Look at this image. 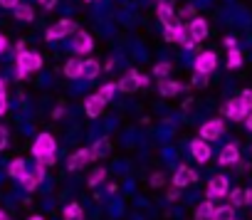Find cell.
<instances>
[{
    "label": "cell",
    "mask_w": 252,
    "mask_h": 220,
    "mask_svg": "<svg viewBox=\"0 0 252 220\" xmlns=\"http://www.w3.org/2000/svg\"><path fill=\"white\" fill-rule=\"evenodd\" d=\"M104 178H106V168H104V166H96V168L92 171V176L87 178V186H89V188H96L99 183H104Z\"/></svg>",
    "instance_id": "cell-29"
},
{
    "label": "cell",
    "mask_w": 252,
    "mask_h": 220,
    "mask_svg": "<svg viewBox=\"0 0 252 220\" xmlns=\"http://www.w3.org/2000/svg\"><path fill=\"white\" fill-rule=\"evenodd\" d=\"M8 136H10V134H8V129H5L3 124H0V151H3V149L8 146Z\"/></svg>",
    "instance_id": "cell-36"
},
{
    "label": "cell",
    "mask_w": 252,
    "mask_h": 220,
    "mask_svg": "<svg viewBox=\"0 0 252 220\" xmlns=\"http://www.w3.org/2000/svg\"><path fill=\"white\" fill-rule=\"evenodd\" d=\"M42 67V55L40 52H32V50H23L15 55V72H18V79H28V74L37 72Z\"/></svg>",
    "instance_id": "cell-2"
},
{
    "label": "cell",
    "mask_w": 252,
    "mask_h": 220,
    "mask_svg": "<svg viewBox=\"0 0 252 220\" xmlns=\"http://www.w3.org/2000/svg\"><path fill=\"white\" fill-rule=\"evenodd\" d=\"M8 96V89H5V82L0 79V99H5Z\"/></svg>",
    "instance_id": "cell-48"
},
{
    "label": "cell",
    "mask_w": 252,
    "mask_h": 220,
    "mask_svg": "<svg viewBox=\"0 0 252 220\" xmlns=\"http://www.w3.org/2000/svg\"><path fill=\"white\" fill-rule=\"evenodd\" d=\"M163 183H166V176H163L161 171H156V173L151 176V186H154V188H161Z\"/></svg>",
    "instance_id": "cell-34"
},
{
    "label": "cell",
    "mask_w": 252,
    "mask_h": 220,
    "mask_svg": "<svg viewBox=\"0 0 252 220\" xmlns=\"http://www.w3.org/2000/svg\"><path fill=\"white\" fill-rule=\"evenodd\" d=\"M45 178H47V166L35 163V168H32V171H28V176H25V178H20L18 183L23 186V190L32 193V190H37V188L42 186V181H45Z\"/></svg>",
    "instance_id": "cell-4"
},
{
    "label": "cell",
    "mask_w": 252,
    "mask_h": 220,
    "mask_svg": "<svg viewBox=\"0 0 252 220\" xmlns=\"http://www.w3.org/2000/svg\"><path fill=\"white\" fill-rule=\"evenodd\" d=\"M195 181H198V173H195L190 166H178L176 173H173V178H171V183H173L176 188H186V186H190V183H195Z\"/></svg>",
    "instance_id": "cell-10"
},
{
    "label": "cell",
    "mask_w": 252,
    "mask_h": 220,
    "mask_svg": "<svg viewBox=\"0 0 252 220\" xmlns=\"http://www.w3.org/2000/svg\"><path fill=\"white\" fill-rule=\"evenodd\" d=\"M225 47H227V50L237 47V40H235V37H225Z\"/></svg>",
    "instance_id": "cell-45"
},
{
    "label": "cell",
    "mask_w": 252,
    "mask_h": 220,
    "mask_svg": "<svg viewBox=\"0 0 252 220\" xmlns=\"http://www.w3.org/2000/svg\"><path fill=\"white\" fill-rule=\"evenodd\" d=\"M62 215H64V220H82V218H84V208L74 200V203H67V205H64Z\"/></svg>",
    "instance_id": "cell-26"
},
{
    "label": "cell",
    "mask_w": 252,
    "mask_h": 220,
    "mask_svg": "<svg viewBox=\"0 0 252 220\" xmlns=\"http://www.w3.org/2000/svg\"><path fill=\"white\" fill-rule=\"evenodd\" d=\"M156 15H158V20H161V25H163V28H168V25H176V23H178L176 10H173V5L168 3V0H158V5H156Z\"/></svg>",
    "instance_id": "cell-14"
},
{
    "label": "cell",
    "mask_w": 252,
    "mask_h": 220,
    "mask_svg": "<svg viewBox=\"0 0 252 220\" xmlns=\"http://www.w3.org/2000/svg\"><path fill=\"white\" fill-rule=\"evenodd\" d=\"M8 106H10V104H8V96H5V99H0V117L8 114Z\"/></svg>",
    "instance_id": "cell-44"
},
{
    "label": "cell",
    "mask_w": 252,
    "mask_h": 220,
    "mask_svg": "<svg viewBox=\"0 0 252 220\" xmlns=\"http://www.w3.org/2000/svg\"><path fill=\"white\" fill-rule=\"evenodd\" d=\"M230 190V181L225 176H213L210 183H208V190H205V198L213 200V198H225Z\"/></svg>",
    "instance_id": "cell-8"
},
{
    "label": "cell",
    "mask_w": 252,
    "mask_h": 220,
    "mask_svg": "<svg viewBox=\"0 0 252 220\" xmlns=\"http://www.w3.org/2000/svg\"><path fill=\"white\" fill-rule=\"evenodd\" d=\"M8 176L10 178H15V181H20V178H25L28 176V161L25 158H13L10 161V166H8Z\"/></svg>",
    "instance_id": "cell-22"
},
{
    "label": "cell",
    "mask_w": 252,
    "mask_h": 220,
    "mask_svg": "<svg viewBox=\"0 0 252 220\" xmlns=\"http://www.w3.org/2000/svg\"><path fill=\"white\" fill-rule=\"evenodd\" d=\"M62 72H64V77H67V79H82V60H77V57L67 60Z\"/></svg>",
    "instance_id": "cell-23"
},
{
    "label": "cell",
    "mask_w": 252,
    "mask_h": 220,
    "mask_svg": "<svg viewBox=\"0 0 252 220\" xmlns=\"http://www.w3.org/2000/svg\"><path fill=\"white\" fill-rule=\"evenodd\" d=\"M176 18H183V20H186V18H190V20H193V18H195V8H193V5H186V8H183V10L176 15Z\"/></svg>",
    "instance_id": "cell-35"
},
{
    "label": "cell",
    "mask_w": 252,
    "mask_h": 220,
    "mask_svg": "<svg viewBox=\"0 0 252 220\" xmlns=\"http://www.w3.org/2000/svg\"><path fill=\"white\" fill-rule=\"evenodd\" d=\"M213 210H215V205H213V200H203L198 208H195V220H210V215H213Z\"/></svg>",
    "instance_id": "cell-27"
},
{
    "label": "cell",
    "mask_w": 252,
    "mask_h": 220,
    "mask_svg": "<svg viewBox=\"0 0 252 220\" xmlns=\"http://www.w3.org/2000/svg\"><path fill=\"white\" fill-rule=\"evenodd\" d=\"M171 72H173V64L171 62H156L154 64V77L156 79H168Z\"/></svg>",
    "instance_id": "cell-28"
},
{
    "label": "cell",
    "mask_w": 252,
    "mask_h": 220,
    "mask_svg": "<svg viewBox=\"0 0 252 220\" xmlns=\"http://www.w3.org/2000/svg\"><path fill=\"white\" fill-rule=\"evenodd\" d=\"M99 74H101L99 60H82V79L92 82V79H96Z\"/></svg>",
    "instance_id": "cell-20"
},
{
    "label": "cell",
    "mask_w": 252,
    "mask_h": 220,
    "mask_svg": "<svg viewBox=\"0 0 252 220\" xmlns=\"http://www.w3.org/2000/svg\"><path fill=\"white\" fill-rule=\"evenodd\" d=\"M13 15H15V20H20V23H32V20H35V8H32L30 3H18V5L13 8Z\"/></svg>",
    "instance_id": "cell-21"
},
{
    "label": "cell",
    "mask_w": 252,
    "mask_h": 220,
    "mask_svg": "<svg viewBox=\"0 0 252 220\" xmlns=\"http://www.w3.org/2000/svg\"><path fill=\"white\" fill-rule=\"evenodd\" d=\"M225 134V122L222 119H208L203 126H200V139L203 141H218L220 136Z\"/></svg>",
    "instance_id": "cell-6"
},
{
    "label": "cell",
    "mask_w": 252,
    "mask_h": 220,
    "mask_svg": "<svg viewBox=\"0 0 252 220\" xmlns=\"http://www.w3.org/2000/svg\"><path fill=\"white\" fill-rule=\"evenodd\" d=\"M64 117V106H57V109H52V119L57 122V119H62Z\"/></svg>",
    "instance_id": "cell-43"
},
{
    "label": "cell",
    "mask_w": 252,
    "mask_h": 220,
    "mask_svg": "<svg viewBox=\"0 0 252 220\" xmlns=\"http://www.w3.org/2000/svg\"><path fill=\"white\" fill-rule=\"evenodd\" d=\"M166 198H168V200H171V203H176V200H178V198H181V188H176V186H173V188H171V190H168V193H166Z\"/></svg>",
    "instance_id": "cell-37"
},
{
    "label": "cell",
    "mask_w": 252,
    "mask_h": 220,
    "mask_svg": "<svg viewBox=\"0 0 252 220\" xmlns=\"http://www.w3.org/2000/svg\"><path fill=\"white\" fill-rule=\"evenodd\" d=\"M37 3H40L45 10H55V8H57V0H37Z\"/></svg>",
    "instance_id": "cell-41"
},
{
    "label": "cell",
    "mask_w": 252,
    "mask_h": 220,
    "mask_svg": "<svg viewBox=\"0 0 252 220\" xmlns=\"http://www.w3.org/2000/svg\"><path fill=\"white\" fill-rule=\"evenodd\" d=\"M0 220H10V218H8V213H5V210H0Z\"/></svg>",
    "instance_id": "cell-51"
},
{
    "label": "cell",
    "mask_w": 252,
    "mask_h": 220,
    "mask_svg": "<svg viewBox=\"0 0 252 220\" xmlns=\"http://www.w3.org/2000/svg\"><path fill=\"white\" fill-rule=\"evenodd\" d=\"M186 28H188V37H190L193 42H198V45H200V42L208 37V32H210L208 20H205V18H198V15H195V18H193Z\"/></svg>",
    "instance_id": "cell-7"
},
{
    "label": "cell",
    "mask_w": 252,
    "mask_h": 220,
    "mask_svg": "<svg viewBox=\"0 0 252 220\" xmlns=\"http://www.w3.org/2000/svg\"><path fill=\"white\" fill-rule=\"evenodd\" d=\"M30 151H32V156H35L37 163L52 166L57 161V139L50 131H42V134H37V139H35V144H32Z\"/></svg>",
    "instance_id": "cell-1"
},
{
    "label": "cell",
    "mask_w": 252,
    "mask_h": 220,
    "mask_svg": "<svg viewBox=\"0 0 252 220\" xmlns=\"http://www.w3.org/2000/svg\"><path fill=\"white\" fill-rule=\"evenodd\" d=\"M218 161H220V166H235V163L240 161V146H237V144H227V146H222Z\"/></svg>",
    "instance_id": "cell-18"
},
{
    "label": "cell",
    "mask_w": 252,
    "mask_h": 220,
    "mask_svg": "<svg viewBox=\"0 0 252 220\" xmlns=\"http://www.w3.org/2000/svg\"><path fill=\"white\" fill-rule=\"evenodd\" d=\"M230 220H235V218H230Z\"/></svg>",
    "instance_id": "cell-54"
},
{
    "label": "cell",
    "mask_w": 252,
    "mask_h": 220,
    "mask_svg": "<svg viewBox=\"0 0 252 220\" xmlns=\"http://www.w3.org/2000/svg\"><path fill=\"white\" fill-rule=\"evenodd\" d=\"M92 161V151L89 149H77L69 158H67V171H79Z\"/></svg>",
    "instance_id": "cell-17"
},
{
    "label": "cell",
    "mask_w": 252,
    "mask_h": 220,
    "mask_svg": "<svg viewBox=\"0 0 252 220\" xmlns=\"http://www.w3.org/2000/svg\"><path fill=\"white\" fill-rule=\"evenodd\" d=\"M139 74L141 72H136V69H129L119 82H116V89L119 92H124V94H134L136 89H139Z\"/></svg>",
    "instance_id": "cell-13"
},
{
    "label": "cell",
    "mask_w": 252,
    "mask_h": 220,
    "mask_svg": "<svg viewBox=\"0 0 252 220\" xmlns=\"http://www.w3.org/2000/svg\"><path fill=\"white\" fill-rule=\"evenodd\" d=\"M245 205H252V188L245 190Z\"/></svg>",
    "instance_id": "cell-46"
},
{
    "label": "cell",
    "mask_w": 252,
    "mask_h": 220,
    "mask_svg": "<svg viewBox=\"0 0 252 220\" xmlns=\"http://www.w3.org/2000/svg\"><path fill=\"white\" fill-rule=\"evenodd\" d=\"M8 47H10V40H8L3 32H0V55H3V52H8Z\"/></svg>",
    "instance_id": "cell-40"
},
{
    "label": "cell",
    "mask_w": 252,
    "mask_h": 220,
    "mask_svg": "<svg viewBox=\"0 0 252 220\" xmlns=\"http://www.w3.org/2000/svg\"><path fill=\"white\" fill-rule=\"evenodd\" d=\"M23 50H25V40H18V45H15V55L23 52Z\"/></svg>",
    "instance_id": "cell-49"
},
{
    "label": "cell",
    "mask_w": 252,
    "mask_h": 220,
    "mask_svg": "<svg viewBox=\"0 0 252 220\" xmlns=\"http://www.w3.org/2000/svg\"><path fill=\"white\" fill-rule=\"evenodd\" d=\"M28 220H45V218H42V215H30Z\"/></svg>",
    "instance_id": "cell-52"
},
{
    "label": "cell",
    "mask_w": 252,
    "mask_h": 220,
    "mask_svg": "<svg viewBox=\"0 0 252 220\" xmlns=\"http://www.w3.org/2000/svg\"><path fill=\"white\" fill-rule=\"evenodd\" d=\"M89 151H92V161H94V158H104V156L111 154V144H109V139H96Z\"/></svg>",
    "instance_id": "cell-24"
},
{
    "label": "cell",
    "mask_w": 252,
    "mask_h": 220,
    "mask_svg": "<svg viewBox=\"0 0 252 220\" xmlns=\"http://www.w3.org/2000/svg\"><path fill=\"white\" fill-rule=\"evenodd\" d=\"M186 92V84H181L178 79H158V94L161 96H166V99H171V96H178V94H183Z\"/></svg>",
    "instance_id": "cell-12"
},
{
    "label": "cell",
    "mask_w": 252,
    "mask_h": 220,
    "mask_svg": "<svg viewBox=\"0 0 252 220\" xmlns=\"http://www.w3.org/2000/svg\"><path fill=\"white\" fill-rule=\"evenodd\" d=\"M230 218H235V208L230 203L222 205V208H215L213 215H210V220H230Z\"/></svg>",
    "instance_id": "cell-30"
},
{
    "label": "cell",
    "mask_w": 252,
    "mask_h": 220,
    "mask_svg": "<svg viewBox=\"0 0 252 220\" xmlns=\"http://www.w3.org/2000/svg\"><path fill=\"white\" fill-rule=\"evenodd\" d=\"M104 101L96 96V94H92V96H87V101H84V112H87V117L89 119H99L101 114H104Z\"/></svg>",
    "instance_id": "cell-19"
},
{
    "label": "cell",
    "mask_w": 252,
    "mask_h": 220,
    "mask_svg": "<svg viewBox=\"0 0 252 220\" xmlns=\"http://www.w3.org/2000/svg\"><path fill=\"white\" fill-rule=\"evenodd\" d=\"M240 101H242V106H245V112L250 114V112H252V89H242Z\"/></svg>",
    "instance_id": "cell-33"
},
{
    "label": "cell",
    "mask_w": 252,
    "mask_h": 220,
    "mask_svg": "<svg viewBox=\"0 0 252 220\" xmlns=\"http://www.w3.org/2000/svg\"><path fill=\"white\" fill-rule=\"evenodd\" d=\"M116 188H119L116 183H109V186H106V190H109V193H116Z\"/></svg>",
    "instance_id": "cell-50"
},
{
    "label": "cell",
    "mask_w": 252,
    "mask_h": 220,
    "mask_svg": "<svg viewBox=\"0 0 252 220\" xmlns=\"http://www.w3.org/2000/svg\"><path fill=\"white\" fill-rule=\"evenodd\" d=\"M18 3H23V0H0V8H5V10H13Z\"/></svg>",
    "instance_id": "cell-38"
},
{
    "label": "cell",
    "mask_w": 252,
    "mask_h": 220,
    "mask_svg": "<svg viewBox=\"0 0 252 220\" xmlns=\"http://www.w3.org/2000/svg\"><path fill=\"white\" fill-rule=\"evenodd\" d=\"M242 122H245V126H247V131H252V112H250V114H247V117H245Z\"/></svg>",
    "instance_id": "cell-47"
},
{
    "label": "cell",
    "mask_w": 252,
    "mask_h": 220,
    "mask_svg": "<svg viewBox=\"0 0 252 220\" xmlns=\"http://www.w3.org/2000/svg\"><path fill=\"white\" fill-rule=\"evenodd\" d=\"M227 69H237V67H242V52L237 50V47H232V50H227Z\"/></svg>",
    "instance_id": "cell-31"
},
{
    "label": "cell",
    "mask_w": 252,
    "mask_h": 220,
    "mask_svg": "<svg viewBox=\"0 0 252 220\" xmlns=\"http://www.w3.org/2000/svg\"><path fill=\"white\" fill-rule=\"evenodd\" d=\"M72 37H74V40H72L74 55H89V52L94 50V40H92V35H89L87 30H77Z\"/></svg>",
    "instance_id": "cell-9"
},
{
    "label": "cell",
    "mask_w": 252,
    "mask_h": 220,
    "mask_svg": "<svg viewBox=\"0 0 252 220\" xmlns=\"http://www.w3.org/2000/svg\"><path fill=\"white\" fill-rule=\"evenodd\" d=\"M195 74H213L215 69H218V55L213 52V50H205V52H200L198 57H195Z\"/></svg>",
    "instance_id": "cell-5"
},
{
    "label": "cell",
    "mask_w": 252,
    "mask_h": 220,
    "mask_svg": "<svg viewBox=\"0 0 252 220\" xmlns=\"http://www.w3.org/2000/svg\"><path fill=\"white\" fill-rule=\"evenodd\" d=\"M190 154H193V158H195L198 163H208L210 156H213L210 144L203 141V139H193V141H190Z\"/></svg>",
    "instance_id": "cell-15"
},
{
    "label": "cell",
    "mask_w": 252,
    "mask_h": 220,
    "mask_svg": "<svg viewBox=\"0 0 252 220\" xmlns=\"http://www.w3.org/2000/svg\"><path fill=\"white\" fill-rule=\"evenodd\" d=\"M116 92H119V89H116V82H106V84H101V87L96 89V96H99L104 104H109V101L116 96Z\"/></svg>",
    "instance_id": "cell-25"
},
{
    "label": "cell",
    "mask_w": 252,
    "mask_h": 220,
    "mask_svg": "<svg viewBox=\"0 0 252 220\" xmlns=\"http://www.w3.org/2000/svg\"><path fill=\"white\" fill-rule=\"evenodd\" d=\"M163 40H166V42H178V45H183V42L188 40V28L178 20L176 25L163 28Z\"/></svg>",
    "instance_id": "cell-11"
},
{
    "label": "cell",
    "mask_w": 252,
    "mask_h": 220,
    "mask_svg": "<svg viewBox=\"0 0 252 220\" xmlns=\"http://www.w3.org/2000/svg\"><path fill=\"white\" fill-rule=\"evenodd\" d=\"M151 84V77L149 74H139V89H144V87H149Z\"/></svg>",
    "instance_id": "cell-42"
},
{
    "label": "cell",
    "mask_w": 252,
    "mask_h": 220,
    "mask_svg": "<svg viewBox=\"0 0 252 220\" xmlns=\"http://www.w3.org/2000/svg\"><path fill=\"white\" fill-rule=\"evenodd\" d=\"M84 3H96V0H84Z\"/></svg>",
    "instance_id": "cell-53"
},
{
    "label": "cell",
    "mask_w": 252,
    "mask_h": 220,
    "mask_svg": "<svg viewBox=\"0 0 252 220\" xmlns=\"http://www.w3.org/2000/svg\"><path fill=\"white\" fill-rule=\"evenodd\" d=\"M227 200H230L232 208L245 205V190H242V188H232V190H227Z\"/></svg>",
    "instance_id": "cell-32"
},
{
    "label": "cell",
    "mask_w": 252,
    "mask_h": 220,
    "mask_svg": "<svg viewBox=\"0 0 252 220\" xmlns=\"http://www.w3.org/2000/svg\"><path fill=\"white\" fill-rule=\"evenodd\" d=\"M79 30V25H77V20H69V18H62V20H57V23H52L50 28H47V32H45V40L47 42H57V40H64V37H72L74 32Z\"/></svg>",
    "instance_id": "cell-3"
},
{
    "label": "cell",
    "mask_w": 252,
    "mask_h": 220,
    "mask_svg": "<svg viewBox=\"0 0 252 220\" xmlns=\"http://www.w3.org/2000/svg\"><path fill=\"white\" fill-rule=\"evenodd\" d=\"M222 114H225L227 119H232V122H242V119L247 117V112H245V106H242L240 96L230 99V101H227V104L222 106Z\"/></svg>",
    "instance_id": "cell-16"
},
{
    "label": "cell",
    "mask_w": 252,
    "mask_h": 220,
    "mask_svg": "<svg viewBox=\"0 0 252 220\" xmlns=\"http://www.w3.org/2000/svg\"><path fill=\"white\" fill-rule=\"evenodd\" d=\"M208 84V77L205 74H195L193 77V87H205Z\"/></svg>",
    "instance_id": "cell-39"
}]
</instances>
